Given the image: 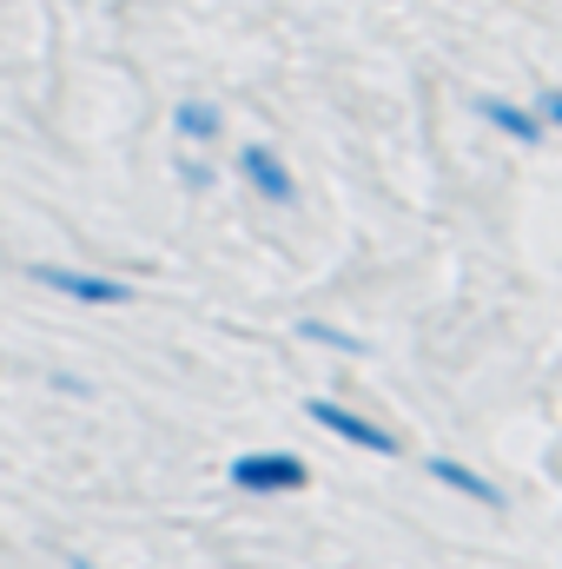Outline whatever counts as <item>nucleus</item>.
I'll return each mask as SVG.
<instances>
[{
    "instance_id": "obj_1",
    "label": "nucleus",
    "mask_w": 562,
    "mask_h": 569,
    "mask_svg": "<svg viewBox=\"0 0 562 569\" xmlns=\"http://www.w3.org/2000/svg\"><path fill=\"white\" fill-rule=\"evenodd\" d=\"M27 284L60 298V305H73V311H127L133 305V279L100 272V266H67V259H33Z\"/></svg>"
},
{
    "instance_id": "obj_2",
    "label": "nucleus",
    "mask_w": 562,
    "mask_h": 569,
    "mask_svg": "<svg viewBox=\"0 0 562 569\" xmlns=\"http://www.w3.org/2000/svg\"><path fill=\"white\" fill-rule=\"evenodd\" d=\"M225 483L239 497H298L311 483V463L298 450H239L225 463Z\"/></svg>"
},
{
    "instance_id": "obj_3",
    "label": "nucleus",
    "mask_w": 562,
    "mask_h": 569,
    "mask_svg": "<svg viewBox=\"0 0 562 569\" xmlns=\"http://www.w3.org/2000/svg\"><path fill=\"white\" fill-rule=\"evenodd\" d=\"M304 418H311L318 430H331L338 443H351V450H371V457H398V450H404L384 425L358 418V411H351V405H338V398H311V405H304Z\"/></svg>"
},
{
    "instance_id": "obj_4",
    "label": "nucleus",
    "mask_w": 562,
    "mask_h": 569,
    "mask_svg": "<svg viewBox=\"0 0 562 569\" xmlns=\"http://www.w3.org/2000/svg\"><path fill=\"white\" fill-rule=\"evenodd\" d=\"M239 179H245L265 206H298V179H291V166H284L279 146L245 140V146H239Z\"/></svg>"
},
{
    "instance_id": "obj_5",
    "label": "nucleus",
    "mask_w": 562,
    "mask_h": 569,
    "mask_svg": "<svg viewBox=\"0 0 562 569\" xmlns=\"http://www.w3.org/2000/svg\"><path fill=\"white\" fill-rule=\"evenodd\" d=\"M423 470H430L443 490H456V497H470V503H483V510H503V490H496L490 477H476L470 463H456V457H423Z\"/></svg>"
},
{
    "instance_id": "obj_6",
    "label": "nucleus",
    "mask_w": 562,
    "mask_h": 569,
    "mask_svg": "<svg viewBox=\"0 0 562 569\" xmlns=\"http://www.w3.org/2000/svg\"><path fill=\"white\" fill-rule=\"evenodd\" d=\"M476 120H490L503 140H516V146L543 140V113H530V107H516V100H496V93H483V100H476Z\"/></svg>"
},
{
    "instance_id": "obj_7",
    "label": "nucleus",
    "mask_w": 562,
    "mask_h": 569,
    "mask_svg": "<svg viewBox=\"0 0 562 569\" xmlns=\"http://www.w3.org/2000/svg\"><path fill=\"white\" fill-rule=\"evenodd\" d=\"M172 133L185 146H212L225 133V113H219L212 100H179V107H172Z\"/></svg>"
},
{
    "instance_id": "obj_8",
    "label": "nucleus",
    "mask_w": 562,
    "mask_h": 569,
    "mask_svg": "<svg viewBox=\"0 0 562 569\" xmlns=\"http://www.w3.org/2000/svg\"><path fill=\"white\" fill-rule=\"evenodd\" d=\"M298 338H311V345H331V351H358V338H351V331H338V325H318V318H304V325H298Z\"/></svg>"
},
{
    "instance_id": "obj_9",
    "label": "nucleus",
    "mask_w": 562,
    "mask_h": 569,
    "mask_svg": "<svg viewBox=\"0 0 562 569\" xmlns=\"http://www.w3.org/2000/svg\"><path fill=\"white\" fill-rule=\"evenodd\" d=\"M179 186H192V192H205V186H212V172H205L199 159H179Z\"/></svg>"
},
{
    "instance_id": "obj_10",
    "label": "nucleus",
    "mask_w": 562,
    "mask_h": 569,
    "mask_svg": "<svg viewBox=\"0 0 562 569\" xmlns=\"http://www.w3.org/2000/svg\"><path fill=\"white\" fill-rule=\"evenodd\" d=\"M543 127H562V93H543Z\"/></svg>"
},
{
    "instance_id": "obj_11",
    "label": "nucleus",
    "mask_w": 562,
    "mask_h": 569,
    "mask_svg": "<svg viewBox=\"0 0 562 569\" xmlns=\"http://www.w3.org/2000/svg\"><path fill=\"white\" fill-rule=\"evenodd\" d=\"M67 569H100V563H87V557H73V563H67Z\"/></svg>"
}]
</instances>
